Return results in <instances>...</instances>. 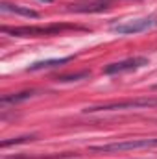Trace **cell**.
Returning <instances> with one entry per match:
<instances>
[{"label": "cell", "mask_w": 157, "mask_h": 159, "mask_svg": "<svg viewBox=\"0 0 157 159\" xmlns=\"http://www.w3.org/2000/svg\"><path fill=\"white\" fill-rule=\"evenodd\" d=\"M72 26L69 24H48V26H17V28H7L4 26V34H11L15 37H50L57 35L65 30H70Z\"/></svg>", "instance_id": "cell-1"}, {"label": "cell", "mask_w": 157, "mask_h": 159, "mask_svg": "<svg viewBox=\"0 0 157 159\" xmlns=\"http://www.w3.org/2000/svg\"><path fill=\"white\" fill-rule=\"evenodd\" d=\"M157 98H131L122 102H107L100 106H91L85 109V113H96V111H120V109H141V107H155Z\"/></svg>", "instance_id": "cell-2"}, {"label": "cell", "mask_w": 157, "mask_h": 159, "mask_svg": "<svg viewBox=\"0 0 157 159\" xmlns=\"http://www.w3.org/2000/svg\"><path fill=\"white\" fill-rule=\"evenodd\" d=\"M157 139H129V141H118L109 144L91 146L92 152H104V154H115V152H126V150H142V148H155Z\"/></svg>", "instance_id": "cell-3"}, {"label": "cell", "mask_w": 157, "mask_h": 159, "mask_svg": "<svg viewBox=\"0 0 157 159\" xmlns=\"http://www.w3.org/2000/svg\"><path fill=\"white\" fill-rule=\"evenodd\" d=\"M157 26V15H148V17H141V19H129V20H122L111 26V32H115L118 35H131V34H141L146 32L150 28Z\"/></svg>", "instance_id": "cell-4"}, {"label": "cell", "mask_w": 157, "mask_h": 159, "mask_svg": "<svg viewBox=\"0 0 157 159\" xmlns=\"http://www.w3.org/2000/svg\"><path fill=\"white\" fill-rule=\"evenodd\" d=\"M148 65V59L142 57V56H137V57H128V59H122L117 63H111L104 69V74H122V72H131V70H139L142 67Z\"/></svg>", "instance_id": "cell-5"}, {"label": "cell", "mask_w": 157, "mask_h": 159, "mask_svg": "<svg viewBox=\"0 0 157 159\" xmlns=\"http://www.w3.org/2000/svg\"><path fill=\"white\" fill-rule=\"evenodd\" d=\"M0 9L2 13H15V15H22V17H32V19H37L39 13L30 9V7H22V6H17V4H9V2H2L0 4Z\"/></svg>", "instance_id": "cell-6"}, {"label": "cell", "mask_w": 157, "mask_h": 159, "mask_svg": "<svg viewBox=\"0 0 157 159\" xmlns=\"http://www.w3.org/2000/svg\"><path fill=\"white\" fill-rule=\"evenodd\" d=\"M109 7L107 0H98V2H91V4H76L70 9L72 11H79V13H92V11H104Z\"/></svg>", "instance_id": "cell-7"}, {"label": "cell", "mask_w": 157, "mask_h": 159, "mask_svg": "<svg viewBox=\"0 0 157 159\" xmlns=\"http://www.w3.org/2000/svg\"><path fill=\"white\" fill-rule=\"evenodd\" d=\"M72 57H59V59H46V61H37L34 65L28 67V70H41V69H54V67H61L65 63H69Z\"/></svg>", "instance_id": "cell-8"}, {"label": "cell", "mask_w": 157, "mask_h": 159, "mask_svg": "<svg viewBox=\"0 0 157 159\" xmlns=\"http://www.w3.org/2000/svg\"><path fill=\"white\" fill-rule=\"evenodd\" d=\"M35 94V91H22V93H17V94H4L0 98V104L2 107L9 106V104H17V102H22V100H28Z\"/></svg>", "instance_id": "cell-9"}, {"label": "cell", "mask_w": 157, "mask_h": 159, "mask_svg": "<svg viewBox=\"0 0 157 159\" xmlns=\"http://www.w3.org/2000/svg\"><path fill=\"white\" fill-rule=\"evenodd\" d=\"M28 141H34V135H22V137H17V139H7V141H2V148H7L11 144H20V143H28Z\"/></svg>", "instance_id": "cell-10"}, {"label": "cell", "mask_w": 157, "mask_h": 159, "mask_svg": "<svg viewBox=\"0 0 157 159\" xmlns=\"http://www.w3.org/2000/svg\"><path fill=\"white\" fill-rule=\"evenodd\" d=\"M89 70H83V72H76V74H65V76H59L57 81H76V80H83L89 78Z\"/></svg>", "instance_id": "cell-11"}, {"label": "cell", "mask_w": 157, "mask_h": 159, "mask_svg": "<svg viewBox=\"0 0 157 159\" xmlns=\"http://www.w3.org/2000/svg\"><path fill=\"white\" fill-rule=\"evenodd\" d=\"M46 2H50V0H46Z\"/></svg>", "instance_id": "cell-12"}, {"label": "cell", "mask_w": 157, "mask_h": 159, "mask_svg": "<svg viewBox=\"0 0 157 159\" xmlns=\"http://www.w3.org/2000/svg\"><path fill=\"white\" fill-rule=\"evenodd\" d=\"M155 89H157V85H155Z\"/></svg>", "instance_id": "cell-13"}]
</instances>
